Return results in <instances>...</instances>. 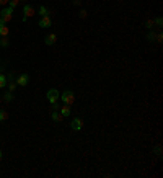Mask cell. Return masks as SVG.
I'll list each match as a JSON object with an SVG mask.
<instances>
[{
    "label": "cell",
    "mask_w": 163,
    "mask_h": 178,
    "mask_svg": "<svg viewBox=\"0 0 163 178\" xmlns=\"http://www.w3.org/2000/svg\"><path fill=\"white\" fill-rule=\"evenodd\" d=\"M10 34V28L7 26V23H5L2 18H0V38H5Z\"/></svg>",
    "instance_id": "obj_8"
},
{
    "label": "cell",
    "mask_w": 163,
    "mask_h": 178,
    "mask_svg": "<svg viewBox=\"0 0 163 178\" xmlns=\"http://www.w3.org/2000/svg\"><path fill=\"white\" fill-rule=\"evenodd\" d=\"M51 119H52L54 123H61V121H62V116H61V113H59V111H56V110H54V111L51 113Z\"/></svg>",
    "instance_id": "obj_11"
},
{
    "label": "cell",
    "mask_w": 163,
    "mask_h": 178,
    "mask_svg": "<svg viewBox=\"0 0 163 178\" xmlns=\"http://www.w3.org/2000/svg\"><path fill=\"white\" fill-rule=\"evenodd\" d=\"M7 82H8V78H7V75H5V74H0V90L7 87Z\"/></svg>",
    "instance_id": "obj_13"
},
{
    "label": "cell",
    "mask_w": 163,
    "mask_h": 178,
    "mask_svg": "<svg viewBox=\"0 0 163 178\" xmlns=\"http://www.w3.org/2000/svg\"><path fill=\"white\" fill-rule=\"evenodd\" d=\"M155 38H157V33H153L152 30H148V33H147V39L150 43H153L155 41Z\"/></svg>",
    "instance_id": "obj_15"
},
{
    "label": "cell",
    "mask_w": 163,
    "mask_h": 178,
    "mask_svg": "<svg viewBox=\"0 0 163 178\" xmlns=\"http://www.w3.org/2000/svg\"><path fill=\"white\" fill-rule=\"evenodd\" d=\"M61 113V116L62 118H69L72 114V110H70V105H62V106H59V110H57Z\"/></svg>",
    "instance_id": "obj_7"
},
{
    "label": "cell",
    "mask_w": 163,
    "mask_h": 178,
    "mask_svg": "<svg viewBox=\"0 0 163 178\" xmlns=\"http://www.w3.org/2000/svg\"><path fill=\"white\" fill-rule=\"evenodd\" d=\"M153 23H155V26L161 28V26H163V18H161V16H157V18L153 20Z\"/></svg>",
    "instance_id": "obj_19"
},
{
    "label": "cell",
    "mask_w": 163,
    "mask_h": 178,
    "mask_svg": "<svg viewBox=\"0 0 163 178\" xmlns=\"http://www.w3.org/2000/svg\"><path fill=\"white\" fill-rule=\"evenodd\" d=\"M0 64H2V62H0ZM0 67H2V66H0Z\"/></svg>",
    "instance_id": "obj_29"
},
{
    "label": "cell",
    "mask_w": 163,
    "mask_h": 178,
    "mask_svg": "<svg viewBox=\"0 0 163 178\" xmlns=\"http://www.w3.org/2000/svg\"><path fill=\"white\" fill-rule=\"evenodd\" d=\"M56 41H57V34H56V33H49L48 36L44 38V44H46V46L56 44Z\"/></svg>",
    "instance_id": "obj_9"
},
{
    "label": "cell",
    "mask_w": 163,
    "mask_h": 178,
    "mask_svg": "<svg viewBox=\"0 0 163 178\" xmlns=\"http://www.w3.org/2000/svg\"><path fill=\"white\" fill-rule=\"evenodd\" d=\"M155 41H157V43H161V41H163V34H161V33H157Z\"/></svg>",
    "instance_id": "obj_23"
},
{
    "label": "cell",
    "mask_w": 163,
    "mask_h": 178,
    "mask_svg": "<svg viewBox=\"0 0 163 178\" xmlns=\"http://www.w3.org/2000/svg\"><path fill=\"white\" fill-rule=\"evenodd\" d=\"M18 3H20V0H8V7L13 8V10L18 7Z\"/></svg>",
    "instance_id": "obj_17"
},
{
    "label": "cell",
    "mask_w": 163,
    "mask_h": 178,
    "mask_svg": "<svg viewBox=\"0 0 163 178\" xmlns=\"http://www.w3.org/2000/svg\"><path fill=\"white\" fill-rule=\"evenodd\" d=\"M16 88V82H15V78H10L8 82H7V91H15Z\"/></svg>",
    "instance_id": "obj_12"
},
{
    "label": "cell",
    "mask_w": 163,
    "mask_h": 178,
    "mask_svg": "<svg viewBox=\"0 0 163 178\" xmlns=\"http://www.w3.org/2000/svg\"><path fill=\"white\" fill-rule=\"evenodd\" d=\"M7 118H8V113L5 111V110H0V123H2V121H5Z\"/></svg>",
    "instance_id": "obj_20"
},
{
    "label": "cell",
    "mask_w": 163,
    "mask_h": 178,
    "mask_svg": "<svg viewBox=\"0 0 163 178\" xmlns=\"http://www.w3.org/2000/svg\"><path fill=\"white\" fill-rule=\"evenodd\" d=\"M16 85H20V87H26L28 83H30V75L28 74H21V75H18V78H15Z\"/></svg>",
    "instance_id": "obj_4"
},
{
    "label": "cell",
    "mask_w": 163,
    "mask_h": 178,
    "mask_svg": "<svg viewBox=\"0 0 163 178\" xmlns=\"http://www.w3.org/2000/svg\"><path fill=\"white\" fill-rule=\"evenodd\" d=\"M8 3V0H0V7H2V5H7Z\"/></svg>",
    "instance_id": "obj_25"
},
{
    "label": "cell",
    "mask_w": 163,
    "mask_h": 178,
    "mask_svg": "<svg viewBox=\"0 0 163 178\" xmlns=\"http://www.w3.org/2000/svg\"><path fill=\"white\" fill-rule=\"evenodd\" d=\"M3 100L5 101H11V100H13V93H11V91H5V95H3Z\"/></svg>",
    "instance_id": "obj_16"
},
{
    "label": "cell",
    "mask_w": 163,
    "mask_h": 178,
    "mask_svg": "<svg viewBox=\"0 0 163 178\" xmlns=\"http://www.w3.org/2000/svg\"><path fill=\"white\" fill-rule=\"evenodd\" d=\"M3 159V154H2V150H0V160H2Z\"/></svg>",
    "instance_id": "obj_27"
},
{
    "label": "cell",
    "mask_w": 163,
    "mask_h": 178,
    "mask_svg": "<svg viewBox=\"0 0 163 178\" xmlns=\"http://www.w3.org/2000/svg\"><path fill=\"white\" fill-rule=\"evenodd\" d=\"M82 2H80V0H73V5H80Z\"/></svg>",
    "instance_id": "obj_26"
},
{
    "label": "cell",
    "mask_w": 163,
    "mask_h": 178,
    "mask_svg": "<svg viewBox=\"0 0 163 178\" xmlns=\"http://www.w3.org/2000/svg\"><path fill=\"white\" fill-rule=\"evenodd\" d=\"M59 96H61V91L57 88H49V91L46 93V98H48V101L51 103V105H52V103H57Z\"/></svg>",
    "instance_id": "obj_3"
},
{
    "label": "cell",
    "mask_w": 163,
    "mask_h": 178,
    "mask_svg": "<svg viewBox=\"0 0 163 178\" xmlns=\"http://www.w3.org/2000/svg\"><path fill=\"white\" fill-rule=\"evenodd\" d=\"M0 18H2L5 23H10V20L13 18V8L3 7L2 10H0Z\"/></svg>",
    "instance_id": "obj_2"
},
{
    "label": "cell",
    "mask_w": 163,
    "mask_h": 178,
    "mask_svg": "<svg viewBox=\"0 0 163 178\" xmlns=\"http://www.w3.org/2000/svg\"><path fill=\"white\" fill-rule=\"evenodd\" d=\"M153 152H155L157 157H161V146H155L153 147Z\"/></svg>",
    "instance_id": "obj_21"
},
{
    "label": "cell",
    "mask_w": 163,
    "mask_h": 178,
    "mask_svg": "<svg viewBox=\"0 0 163 178\" xmlns=\"http://www.w3.org/2000/svg\"><path fill=\"white\" fill-rule=\"evenodd\" d=\"M20 2H26V0H20Z\"/></svg>",
    "instance_id": "obj_28"
},
{
    "label": "cell",
    "mask_w": 163,
    "mask_h": 178,
    "mask_svg": "<svg viewBox=\"0 0 163 178\" xmlns=\"http://www.w3.org/2000/svg\"><path fill=\"white\" fill-rule=\"evenodd\" d=\"M36 15V10H34L31 5H23V16H26V18H31V16Z\"/></svg>",
    "instance_id": "obj_6"
},
{
    "label": "cell",
    "mask_w": 163,
    "mask_h": 178,
    "mask_svg": "<svg viewBox=\"0 0 163 178\" xmlns=\"http://www.w3.org/2000/svg\"><path fill=\"white\" fill-rule=\"evenodd\" d=\"M0 46H2V48H7V46H8V36H5V38L0 39Z\"/></svg>",
    "instance_id": "obj_22"
},
{
    "label": "cell",
    "mask_w": 163,
    "mask_h": 178,
    "mask_svg": "<svg viewBox=\"0 0 163 178\" xmlns=\"http://www.w3.org/2000/svg\"><path fill=\"white\" fill-rule=\"evenodd\" d=\"M59 98H62L64 105H73V103H75V95H73L72 90H64Z\"/></svg>",
    "instance_id": "obj_1"
},
{
    "label": "cell",
    "mask_w": 163,
    "mask_h": 178,
    "mask_svg": "<svg viewBox=\"0 0 163 178\" xmlns=\"http://www.w3.org/2000/svg\"><path fill=\"white\" fill-rule=\"evenodd\" d=\"M38 15H39V16H48V15H49V10L46 8L44 5H41V7L38 8Z\"/></svg>",
    "instance_id": "obj_14"
},
{
    "label": "cell",
    "mask_w": 163,
    "mask_h": 178,
    "mask_svg": "<svg viewBox=\"0 0 163 178\" xmlns=\"http://www.w3.org/2000/svg\"><path fill=\"white\" fill-rule=\"evenodd\" d=\"M70 128L73 131H82V129H83V119H82V118H73L70 121Z\"/></svg>",
    "instance_id": "obj_5"
},
{
    "label": "cell",
    "mask_w": 163,
    "mask_h": 178,
    "mask_svg": "<svg viewBox=\"0 0 163 178\" xmlns=\"http://www.w3.org/2000/svg\"><path fill=\"white\" fill-rule=\"evenodd\" d=\"M80 18H86V10H80Z\"/></svg>",
    "instance_id": "obj_24"
},
{
    "label": "cell",
    "mask_w": 163,
    "mask_h": 178,
    "mask_svg": "<svg viewBox=\"0 0 163 178\" xmlns=\"http://www.w3.org/2000/svg\"><path fill=\"white\" fill-rule=\"evenodd\" d=\"M153 26H155V23H153V20H152V18H148L147 21H145V28H147V30H152Z\"/></svg>",
    "instance_id": "obj_18"
},
{
    "label": "cell",
    "mask_w": 163,
    "mask_h": 178,
    "mask_svg": "<svg viewBox=\"0 0 163 178\" xmlns=\"http://www.w3.org/2000/svg\"><path fill=\"white\" fill-rule=\"evenodd\" d=\"M51 25H52V21H51V18H49V15H48V16H41V20H39V23H38L39 28H49Z\"/></svg>",
    "instance_id": "obj_10"
}]
</instances>
